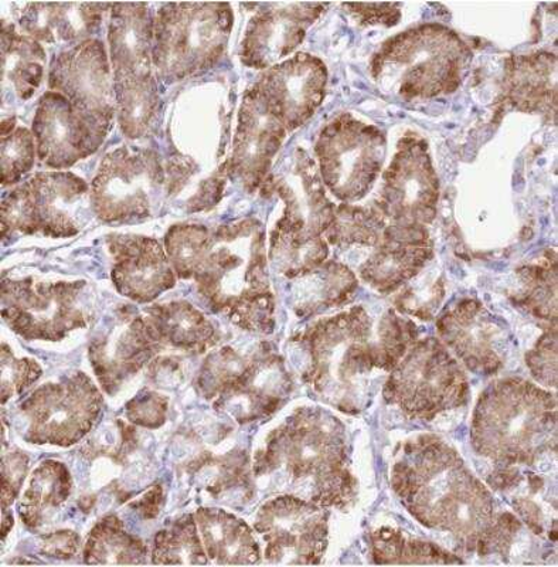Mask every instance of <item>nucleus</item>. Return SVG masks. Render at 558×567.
Here are the masks:
<instances>
[{
  "instance_id": "nucleus-1",
  "label": "nucleus",
  "mask_w": 558,
  "mask_h": 567,
  "mask_svg": "<svg viewBox=\"0 0 558 567\" xmlns=\"http://www.w3.org/2000/svg\"><path fill=\"white\" fill-rule=\"evenodd\" d=\"M193 280L213 312L246 331L272 332L273 297L267 272L266 236L257 220L217 227Z\"/></svg>"
},
{
  "instance_id": "nucleus-2",
  "label": "nucleus",
  "mask_w": 558,
  "mask_h": 567,
  "mask_svg": "<svg viewBox=\"0 0 558 567\" xmlns=\"http://www.w3.org/2000/svg\"><path fill=\"white\" fill-rule=\"evenodd\" d=\"M339 427L321 410H298L273 430L266 450L257 455L256 473L283 470L293 484H309L312 503L342 506L353 487L343 465L347 452Z\"/></svg>"
},
{
  "instance_id": "nucleus-3",
  "label": "nucleus",
  "mask_w": 558,
  "mask_h": 567,
  "mask_svg": "<svg viewBox=\"0 0 558 567\" xmlns=\"http://www.w3.org/2000/svg\"><path fill=\"white\" fill-rule=\"evenodd\" d=\"M195 386L216 412L246 424L276 413L292 383L279 354L266 349L241 354L226 347L205 359Z\"/></svg>"
},
{
  "instance_id": "nucleus-4",
  "label": "nucleus",
  "mask_w": 558,
  "mask_h": 567,
  "mask_svg": "<svg viewBox=\"0 0 558 567\" xmlns=\"http://www.w3.org/2000/svg\"><path fill=\"white\" fill-rule=\"evenodd\" d=\"M231 28L230 4H164L154 14L152 62L157 78L179 83L211 69L226 52Z\"/></svg>"
},
{
  "instance_id": "nucleus-5",
  "label": "nucleus",
  "mask_w": 558,
  "mask_h": 567,
  "mask_svg": "<svg viewBox=\"0 0 558 567\" xmlns=\"http://www.w3.org/2000/svg\"><path fill=\"white\" fill-rule=\"evenodd\" d=\"M90 186L68 171L39 172L2 200V237L13 233L64 239L78 235Z\"/></svg>"
},
{
  "instance_id": "nucleus-6",
  "label": "nucleus",
  "mask_w": 558,
  "mask_h": 567,
  "mask_svg": "<svg viewBox=\"0 0 558 567\" xmlns=\"http://www.w3.org/2000/svg\"><path fill=\"white\" fill-rule=\"evenodd\" d=\"M85 281H39L3 278L2 317L27 341H63L87 326L83 307Z\"/></svg>"
},
{
  "instance_id": "nucleus-7",
  "label": "nucleus",
  "mask_w": 558,
  "mask_h": 567,
  "mask_svg": "<svg viewBox=\"0 0 558 567\" xmlns=\"http://www.w3.org/2000/svg\"><path fill=\"white\" fill-rule=\"evenodd\" d=\"M165 181L156 152L120 146L104 156L91 182V209L105 223L148 219Z\"/></svg>"
},
{
  "instance_id": "nucleus-8",
  "label": "nucleus",
  "mask_w": 558,
  "mask_h": 567,
  "mask_svg": "<svg viewBox=\"0 0 558 567\" xmlns=\"http://www.w3.org/2000/svg\"><path fill=\"white\" fill-rule=\"evenodd\" d=\"M104 399L87 374L75 372L35 389L20 404L28 443L70 447L83 440L103 412Z\"/></svg>"
},
{
  "instance_id": "nucleus-9",
  "label": "nucleus",
  "mask_w": 558,
  "mask_h": 567,
  "mask_svg": "<svg viewBox=\"0 0 558 567\" xmlns=\"http://www.w3.org/2000/svg\"><path fill=\"white\" fill-rule=\"evenodd\" d=\"M49 89L64 95L106 138L116 106L113 68L101 40H84L55 55L50 63Z\"/></svg>"
},
{
  "instance_id": "nucleus-10",
  "label": "nucleus",
  "mask_w": 558,
  "mask_h": 567,
  "mask_svg": "<svg viewBox=\"0 0 558 567\" xmlns=\"http://www.w3.org/2000/svg\"><path fill=\"white\" fill-rule=\"evenodd\" d=\"M327 523L321 505L287 495L264 505L254 528L266 540L270 564L317 565L327 550Z\"/></svg>"
},
{
  "instance_id": "nucleus-11",
  "label": "nucleus",
  "mask_w": 558,
  "mask_h": 567,
  "mask_svg": "<svg viewBox=\"0 0 558 567\" xmlns=\"http://www.w3.org/2000/svg\"><path fill=\"white\" fill-rule=\"evenodd\" d=\"M32 133L38 158L54 171L69 169L87 159L105 140L64 95L50 90L39 101Z\"/></svg>"
},
{
  "instance_id": "nucleus-12",
  "label": "nucleus",
  "mask_w": 558,
  "mask_h": 567,
  "mask_svg": "<svg viewBox=\"0 0 558 567\" xmlns=\"http://www.w3.org/2000/svg\"><path fill=\"white\" fill-rule=\"evenodd\" d=\"M164 348L146 318L132 313L116 317L110 329L91 341L89 358L101 388L114 396Z\"/></svg>"
},
{
  "instance_id": "nucleus-13",
  "label": "nucleus",
  "mask_w": 558,
  "mask_h": 567,
  "mask_svg": "<svg viewBox=\"0 0 558 567\" xmlns=\"http://www.w3.org/2000/svg\"><path fill=\"white\" fill-rule=\"evenodd\" d=\"M113 258L111 280L115 290L138 303H151L175 288L177 276L165 247L152 237L113 235L108 237Z\"/></svg>"
},
{
  "instance_id": "nucleus-14",
  "label": "nucleus",
  "mask_w": 558,
  "mask_h": 567,
  "mask_svg": "<svg viewBox=\"0 0 558 567\" xmlns=\"http://www.w3.org/2000/svg\"><path fill=\"white\" fill-rule=\"evenodd\" d=\"M286 125L273 113L260 89L248 91L242 101L232 144L230 174L252 189L261 184L270 169L283 138Z\"/></svg>"
},
{
  "instance_id": "nucleus-15",
  "label": "nucleus",
  "mask_w": 558,
  "mask_h": 567,
  "mask_svg": "<svg viewBox=\"0 0 558 567\" xmlns=\"http://www.w3.org/2000/svg\"><path fill=\"white\" fill-rule=\"evenodd\" d=\"M327 71L318 59L298 54L276 65L257 84L287 130H296L314 113L323 97Z\"/></svg>"
},
{
  "instance_id": "nucleus-16",
  "label": "nucleus",
  "mask_w": 558,
  "mask_h": 567,
  "mask_svg": "<svg viewBox=\"0 0 558 567\" xmlns=\"http://www.w3.org/2000/svg\"><path fill=\"white\" fill-rule=\"evenodd\" d=\"M273 8L257 14L248 24L241 58L251 68L264 69L286 58L306 38L313 20L312 4Z\"/></svg>"
},
{
  "instance_id": "nucleus-17",
  "label": "nucleus",
  "mask_w": 558,
  "mask_h": 567,
  "mask_svg": "<svg viewBox=\"0 0 558 567\" xmlns=\"http://www.w3.org/2000/svg\"><path fill=\"white\" fill-rule=\"evenodd\" d=\"M108 45L114 78L154 73V14L148 4H111Z\"/></svg>"
},
{
  "instance_id": "nucleus-18",
  "label": "nucleus",
  "mask_w": 558,
  "mask_h": 567,
  "mask_svg": "<svg viewBox=\"0 0 558 567\" xmlns=\"http://www.w3.org/2000/svg\"><path fill=\"white\" fill-rule=\"evenodd\" d=\"M106 9L104 3H30L19 18L24 34L40 43H81L93 39Z\"/></svg>"
},
{
  "instance_id": "nucleus-19",
  "label": "nucleus",
  "mask_w": 558,
  "mask_h": 567,
  "mask_svg": "<svg viewBox=\"0 0 558 567\" xmlns=\"http://www.w3.org/2000/svg\"><path fill=\"white\" fill-rule=\"evenodd\" d=\"M144 317L162 346L177 351L206 353L220 339L211 319L187 301L156 303L146 308Z\"/></svg>"
},
{
  "instance_id": "nucleus-20",
  "label": "nucleus",
  "mask_w": 558,
  "mask_h": 567,
  "mask_svg": "<svg viewBox=\"0 0 558 567\" xmlns=\"http://www.w3.org/2000/svg\"><path fill=\"white\" fill-rule=\"evenodd\" d=\"M195 518L211 564L254 565L260 561V546L245 520L218 508L197 509Z\"/></svg>"
},
{
  "instance_id": "nucleus-21",
  "label": "nucleus",
  "mask_w": 558,
  "mask_h": 567,
  "mask_svg": "<svg viewBox=\"0 0 558 567\" xmlns=\"http://www.w3.org/2000/svg\"><path fill=\"white\" fill-rule=\"evenodd\" d=\"M73 477L63 463L45 460L30 475L27 491L19 503V515L30 529H38L53 518L68 503Z\"/></svg>"
},
{
  "instance_id": "nucleus-22",
  "label": "nucleus",
  "mask_w": 558,
  "mask_h": 567,
  "mask_svg": "<svg viewBox=\"0 0 558 567\" xmlns=\"http://www.w3.org/2000/svg\"><path fill=\"white\" fill-rule=\"evenodd\" d=\"M45 52L42 43L18 33L13 23L2 24V84L10 85L18 99L28 101L42 85Z\"/></svg>"
},
{
  "instance_id": "nucleus-23",
  "label": "nucleus",
  "mask_w": 558,
  "mask_h": 567,
  "mask_svg": "<svg viewBox=\"0 0 558 567\" xmlns=\"http://www.w3.org/2000/svg\"><path fill=\"white\" fill-rule=\"evenodd\" d=\"M116 121L126 138L149 134L159 111V93L154 73L114 78Z\"/></svg>"
},
{
  "instance_id": "nucleus-24",
  "label": "nucleus",
  "mask_w": 558,
  "mask_h": 567,
  "mask_svg": "<svg viewBox=\"0 0 558 567\" xmlns=\"http://www.w3.org/2000/svg\"><path fill=\"white\" fill-rule=\"evenodd\" d=\"M148 546L126 532L116 515L101 519L84 546V561L89 565H142L148 561Z\"/></svg>"
},
{
  "instance_id": "nucleus-25",
  "label": "nucleus",
  "mask_w": 558,
  "mask_h": 567,
  "mask_svg": "<svg viewBox=\"0 0 558 567\" xmlns=\"http://www.w3.org/2000/svg\"><path fill=\"white\" fill-rule=\"evenodd\" d=\"M155 565H209L195 514L180 516L157 532L152 546Z\"/></svg>"
},
{
  "instance_id": "nucleus-26",
  "label": "nucleus",
  "mask_w": 558,
  "mask_h": 567,
  "mask_svg": "<svg viewBox=\"0 0 558 567\" xmlns=\"http://www.w3.org/2000/svg\"><path fill=\"white\" fill-rule=\"evenodd\" d=\"M213 231L195 223H180L167 230L164 247L179 280H193L209 251Z\"/></svg>"
},
{
  "instance_id": "nucleus-27",
  "label": "nucleus",
  "mask_w": 558,
  "mask_h": 567,
  "mask_svg": "<svg viewBox=\"0 0 558 567\" xmlns=\"http://www.w3.org/2000/svg\"><path fill=\"white\" fill-rule=\"evenodd\" d=\"M38 146L32 131L17 126L2 135V186H13L33 169Z\"/></svg>"
},
{
  "instance_id": "nucleus-28",
  "label": "nucleus",
  "mask_w": 558,
  "mask_h": 567,
  "mask_svg": "<svg viewBox=\"0 0 558 567\" xmlns=\"http://www.w3.org/2000/svg\"><path fill=\"white\" fill-rule=\"evenodd\" d=\"M43 369L33 359L17 358L7 343H2V403L24 392L42 377Z\"/></svg>"
},
{
  "instance_id": "nucleus-29",
  "label": "nucleus",
  "mask_w": 558,
  "mask_h": 567,
  "mask_svg": "<svg viewBox=\"0 0 558 567\" xmlns=\"http://www.w3.org/2000/svg\"><path fill=\"white\" fill-rule=\"evenodd\" d=\"M166 413L167 399L148 389L142 390L125 406L126 419L145 429H159L165 423Z\"/></svg>"
},
{
  "instance_id": "nucleus-30",
  "label": "nucleus",
  "mask_w": 558,
  "mask_h": 567,
  "mask_svg": "<svg viewBox=\"0 0 558 567\" xmlns=\"http://www.w3.org/2000/svg\"><path fill=\"white\" fill-rule=\"evenodd\" d=\"M29 457L22 452L3 455L2 463V511H9L18 499L20 488L29 471Z\"/></svg>"
},
{
  "instance_id": "nucleus-31",
  "label": "nucleus",
  "mask_w": 558,
  "mask_h": 567,
  "mask_svg": "<svg viewBox=\"0 0 558 567\" xmlns=\"http://www.w3.org/2000/svg\"><path fill=\"white\" fill-rule=\"evenodd\" d=\"M80 536L73 530H59L55 534L44 536L42 540V554L55 559H70L78 554Z\"/></svg>"
}]
</instances>
